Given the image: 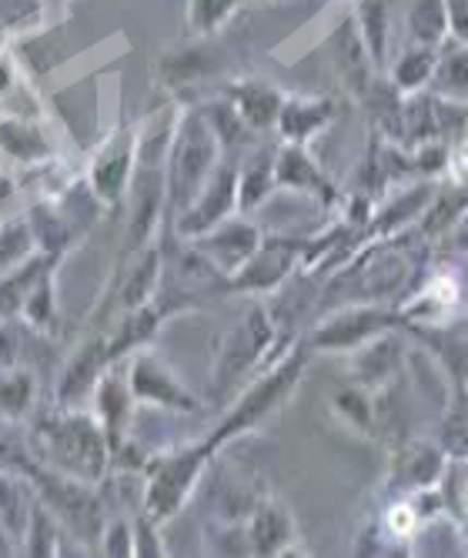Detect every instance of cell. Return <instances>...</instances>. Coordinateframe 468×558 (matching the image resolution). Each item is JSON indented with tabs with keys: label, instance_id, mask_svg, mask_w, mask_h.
<instances>
[{
	"label": "cell",
	"instance_id": "1",
	"mask_svg": "<svg viewBox=\"0 0 468 558\" xmlns=\"http://www.w3.org/2000/svg\"><path fill=\"white\" fill-rule=\"evenodd\" d=\"M40 441H44V451L55 459V465L64 469V475L97 478L100 469H104L100 435L84 418H64V422H55V425H44Z\"/></svg>",
	"mask_w": 468,
	"mask_h": 558
},
{
	"label": "cell",
	"instance_id": "2",
	"mask_svg": "<svg viewBox=\"0 0 468 558\" xmlns=\"http://www.w3.org/2000/svg\"><path fill=\"white\" fill-rule=\"evenodd\" d=\"M212 155L215 144L207 128H201V121H194V128H188L175 147V161H171V194L181 208H188L191 194L197 191L204 171L212 168Z\"/></svg>",
	"mask_w": 468,
	"mask_h": 558
},
{
	"label": "cell",
	"instance_id": "3",
	"mask_svg": "<svg viewBox=\"0 0 468 558\" xmlns=\"http://www.w3.org/2000/svg\"><path fill=\"white\" fill-rule=\"evenodd\" d=\"M34 485L40 488V501L55 512L68 529L91 535L97 525V505L91 501V495H84V488H77L74 482L61 478V475H44L40 469L31 472Z\"/></svg>",
	"mask_w": 468,
	"mask_h": 558
},
{
	"label": "cell",
	"instance_id": "4",
	"mask_svg": "<svg viewBox=\"0 0 468 558\" xmlns=\"http://www.w3.org/2000/svg\"><path fill=\"white\" fill-rule=\"evenodd\" d=\"M197 465H201V454H181V459H175L168 469L154 475L151 492H147V509L154 515H171L184 501V492L191 478L197 475Z\"/></svg>",
	"mask_w": 468,
	"mask_h": 558
},
{
	"label": "cell",
	"instance_id": "5",
	"mask_svg": "<svg viewBox=\"0 0 468 558\" xmlns=\"http://www.w3.org/2000/svg\"><path fill=\"white\" fill-rule=\"evenodd\" d=\"M34 509H37L34 492L17 478V472L0 469V525H4V532L14 542L27 538Z\"/></svg>",
	"mask_w": 468,
	"mask_h": 558
},
{
	"label": "cell",
	"instance_id": "6",
	"mask_svg": "<svg viewBox=\"0 0 468 558\" xmlns=\"http://www.w3.org/2000/svg\"><path fill=\"white\" fill-rule=\"evenodd\" d=\"M50 262H55V255H40L37 262L17 265L14 271L0 275V318H11L14 312L24 308L31 291L37 288V281L47 275Z\"/></svg>",
	"mask_w": 468,
	"mask_h": 558
},
{
	"label": "cell",
	"instance_id": "7",
	"mask_svg": "<svg viewBox=\"0 0 468 558\" xmlns=\"http://www.w3.org/2000/svg\"><path fill=\"white\" fill-rule=\"evenodd\" d=\"M0 150L14 161H40L47 155V141L34 124L8 118L0 121Z\"/></svg>",
	"mask_w": 468,
	"mask_h": 558
},
{
	"label": "cell",
	"instance_id": "8",
	"mask_svg": "<svg viewBox=\"0 0 468 558\" xmlns=\"http://www.w3.org/2000/svg\"><path fill=\"white\" fill-rule=\"evenodd\" d=\"M231 187H235V174H231V171H221V174H218V181L212 184V191L204 194L201 205H194V208L184 215V221H181V231H188V234H197V231H204L207 225H215V221H218V218L228 211Z\"/></svg>",
	"mask_w": 468,
	"mask_h": 558
},
{
	"label": "cell",
	"instance_id": "9",
	"mask_svg": "<svg viewBox=\"0 0 468 558\" xmlns=\"http://www.w3.org/2000/svg\"><path fill=\"white\" fill-rule=\"evenodd\" d=\"M34 231L24 221H11L8 228H0V275L14 271L34 251Z\"/></svg>",
	"mask_w": 468,
	"mask_h": 558
},
{
	"label": "cell",
	"instance_id": "10",
	"mask_svg": "<svg viewBox=\"0 0 468 558\" xmlns=\"http://www.w3.org/2000/svg\"><path fill=\"white\" fill-rule=\"evenodd\" d=\"M207 247H218V255H225L218 265L225 268H238L244 262H251V247H254V231L244 228V225H235V228H225L215 234V241H207Z\"/></svg>",
	"mask_w": 468,
	"mask_h": 558
},
{
	"label": "cell",
	"instance_id": "11",
	"mask_svg": "<svg viewBox=\"0 0 468 558\" xmlns=\"http://www.w3.org/2000/svg\"><path fill=\"white\" fill-rule=\"evenodd\" d=\"M134 391L137 395H144V398H158V401H168V404H188L184 398H181V391L171 385V381H165L161 378V372L154 368V362H137V368H134Z\"/></svg>",
	"mask_w": 468,
	"mask_h": 558
},
{
	"label": "cell",
	"instance_id": "12",
	"mask_svg": "<svg viewBox=\"0 0 468 558\" xmlns=\"http://www.w3.org/2000/svg\"><path fill=\"white\" fill-rule=\"evenodd\" d=\"M0 469H11V472H34L37 465L27 459V451H24V438L17 432L14 422L8 418H0Z\"/></svg>",
	"mask_w": 468,
	"mask_h": 558
},
{
	"label": "cell",
	"instance_id": "13",
	"mask_svg": "<svg viewBox=\"0 0 468 558\" xmlns=\"http://www.w3.org/2000/svg\"><path fill=\"white\" fill-rule=\"evenodd\" d=\"M55 535H58V525L50 519V509L44 501H37V509L31 515V529H27L31 555H55Z\"/></svg>",
	"mask_w": 468,
	"mask_h": 558
},
{
	"label": "cell",
	"instance_id": "14",
	"mask_svg": "<svg viewBox=\"0 0 468 558\" xmlns=\"http://www.w3.org/2000/svg\"><path fill=\"white\" fill-rule=\"evenodd\" d=\"M124 174H128V155L118 150V155H104L94 168V187L104 194V197H115L124 184Z\"/></svg>",
	"mask_w": 468,
	"mask_h": 558
},
{
	"label": "cell",
	"instance_id": "15",
	"mask_svg": "<svg viewBox=\"0 0 468 558\" xmlns=\"http://www.w3.org/2000/svg\"><path fill=\"white\" fill-rule=\"evenodd\" d=\"M241 108H244V118L254 121L262 128L265 121H272V114L278 111V97L268 94V90H254V87H244L241 90Z\"/></svg>",
	"mask_w": 468,
	"mask_h": 558
},
{
	"label": "cell",
	"instance_id": "16",
	"mask_svg": "<svg viewBox=\"0 0 468 558\" xmlns=\"http://www.w3.org/2000/svg\"><path fill=\"white\" fill-rule=\"evenodd\" d=\"M27 398H31V378L27 375H8L0 381V409L8 415H21L27 409Z\"/></svg>",
	"mask_w": 468,
	"mask_h": 558
},
{
	"label": "cell",
	"instance_id": "17",
	"mask_svg": "<svg viewBox=\"0 0 468 558\" xmlns=\"http://www.w3.org/2000/svg\"><path fill=\"white\" fill-rule=\"evenodd\" d=\"M24 312H27V318L34 322V325H47L50 322V281H47V275L37 281V288L31 291V298H27V304H24Z\"/></svg>",
	"mask_w": 468,
	"mask_h": 558
},
{
	"label": "cell",
	"instance_id": "18",
	"mask_svg": "<svg viewBox=\"0 0 468 558\" xmlns=\"http://www.w3.org/2000/svg\"><path fill=\"white\" fill-rule=\"evenodd\" d=\"M285 529H281V519L275 512H262L257 515V525H254V545L257 551H272L278 542H281Z\"/></svg>",
	"mask_w": 468,
	"mask_h": 558
},
{
	"label": "cell",
	"instance_id": "19",
	"mask_svg": "<svg viewBox=\"0 0 468 558\" xmlns=\"http://www.w3.org/2000/svg\"><path fill=\"white\" fill-rule=\"evenodd\" d=\"M231 8V0H194V8H191V21L207 31V27H215Z\"/></svg>",
	"mask_w": 468,
	"mask_h": 558
},
{
	"label": "cell",
	"instance_id": "20",
	"mask_svg": "<svg viewBox=\"0 0 468 558\" xmlns=\"http://www.w3.org/2000/svg\"><path fill=\"white\" fill-rule=\"evenodd\" d=\"M11 87V58H0V94Z\"/></svg>",
	"mask_w": 468,
	"mask_h": 558
}]
</instances>
